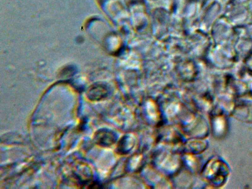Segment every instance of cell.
Segmentation results:
<instances>
[{
  "mask_svg": "<svg viewBox=\"0 0 252 189\" xmlns=\"http://www.w3.org/2000/svg\"><path fill=\"white\" fill-rule=\"evenodd\" d=\"M136 143L135 136L131 133L123 135L118 142L116 152L118 154L126 155L130 153Z\"/></svg>",
  "mask_w": 252,
  "mask_h": 189,
  "instance_id": "9c48e42d",
  "label": "cell"
},
{
  "mask_svg": "<svg viewBox=\"0 0 252 189\" xmlns=\"http://www.w3.org/2000/svg\"><path fill=\"white\" fill-rule=\"evenodd\" d=\"M212 130L217 136H221L225 133L227 128V120L225 116L220 112L212 115Z\"/></svg>",
  "mask_w": 252,
  "mask_h": 189,
  "instance_id": "30bf717a",
  "label": "cell"
},
{
  "mask_svg": "<svg viewBox=\"0 0 252 189\" xmlns=\"http://www.w3.org/2000/svg\"><path fill=\"white\" fill-rule=\"evenodd\" d=\"M202 177L215 186L222 185L229 174L227 165L218 158H212L204 165L201 171Z\"/></svg>",
  "mask_w": 252,
  "mask_h": 189,
  "instance_id": "7a4b0ae2",
  "label": "cell"
},
{
  "mask_svg": "<svg viewBox=\"0 0 252 189\" xmlns=\"http://www.w3.org/2000/svg\"><path fill=\"white\" fill-rule=\"evenodd\" d=\"M145 164V158L142 154L137 153L130 156L125 163V170L128 173L140 172Z\"/></svg>",
  "mask_w": 252,
  "mask_h": 189,
  "instance_id": "ba28073f",
  "label": "cell"
},
{
  "mask_svg": "<svg viewBox=\"0 0 252 189\" xmlns=\"http://www.w3.org/2000/svg\"><path fill=\"white\" fill-rule=\"evenodd\" d=\"M144 120L153 126H159L163 121V114L160 106L153 100L145 101L140 107Z\"/></svg>",
  "mask_w": 252,
  "mask_h": 189,
  "instance_id": "277c9868",
  "label": "cell"
},
{
  "mask_svg": "<svg viewBox=\"0 0 252 189\" xmlns=\"http://www.w3.org/2000/svg\"><path fill=\"white\" fill-rule=\"evenodd\" d=\"M159 140L170 144H176L182 141V134L180 131L173 126H167L160 129L158 134Z\"/></svg>",
  "mask_w": 252,
  "mask_h": 189,
  "instance_id": "8992f818",
  "label": "cell"
},
{
  "mask_svg": "<svg viewBox=\"0 0 252 189\" xmlns=\"http://www.w3.org/2000/svg\"><path fill=\"white\" fill-rule=\"evenodd\" d=\"M233 114L237 119L252 123V103L238 105L235 107Z\"/></svg>",
  "mask_w": 252,
  "mask_h": 189,
  "instance_id": "8fae6325",
  "label": "cell"
},
{
  "mask_svg": "<svg viewBox=\"0 0 252 189\" xmlns=\"http://www.w3.org/2000/svg\"><path fill=\"white\" fill-rule=\"evenodd\" d=\"M108 94L107 88L102 84H94L88 91L87 97L91 101H99L105 98Z\"/></svg>",
  "mask_w": 252,
  "mask_h": 189,
  "instance_id": "7c38bea8",
  "label": "cell"
},
{
  "mask_svg": "<svg viewBox=\"0 0 252 189\" xmlns=\"http://www.w3.org/2000/svg\"><path fill=\"white\" fill-rule=\"evenodd\" d=\"M153 161L155 167L169 176L177 173L182 164V158L177 154L166 150L155 153Z\"/></svg>",
  "mask_w": 252,
  "mask_h": 189,
  "instance_id": "6da1fadb",
  "label": "cell"
},
{
  "mask_svg": "<svg viewBox=\"0 0 252 189\" xmlns=\"http://www.w3.org/2000/svg\"><path fill=\"white\" fill-rule=\"evenodd\" d=\"M208 147V142L203 138L191 137L182 146L183 154L196 155L203 152Z\"/></svg>",
  "mask_w": 252,
  "mask_h": 189,
  "instance_id": "5b68a950",
  "label": "cell"
},
{
  "mask_svg": "<svg viewBox=\"0 0 252 189\" xmlns=\"http://www.w3.org/2000/svg\"><path fill=\"white\" fill-rule=\"evenodd\" d=\"M117 140L116 133L107 128H101L97 130L94 135L95 143L103 147H109L114 144Z\"/></svg>",
  "mask_w": 252,
  "mask_h": 189,
  "instance_id": "52a82bcc",
  "label": "cell"
},
{
  "mask_svg": "<svg viewBox=\"0 0 252 189\" xmlns=\"http://www.w3.org/2000/svg\"><path fill=\"white\" fill-rule=\"evenodd\" d=\"M194 156V155L184 154L182 158V164H184L190 172H194L197 170L198 161Z\"/></svg>",
  "mask_w": 252,
  "mask_h": 189,
  "instance_id": "4fadbf2b",
  "label": "cell"
},
{
  "mask_svg": "<svg viewBox=\"0 0 252 189\" xmlns=\"http://www.w3.org/2000/svg\"><path fill=\"white\" fill-rule=\"evenodd\" d=\"M181 127L183 130L191 137L203 138L208 131L205 121L192 112L187 113L182 116Z\"/></svg>",
  "mask_w": 252,
  "mask_h": 189,
  "instance_id": "3957f363",
  "label": "cell"
}]
</instances>
